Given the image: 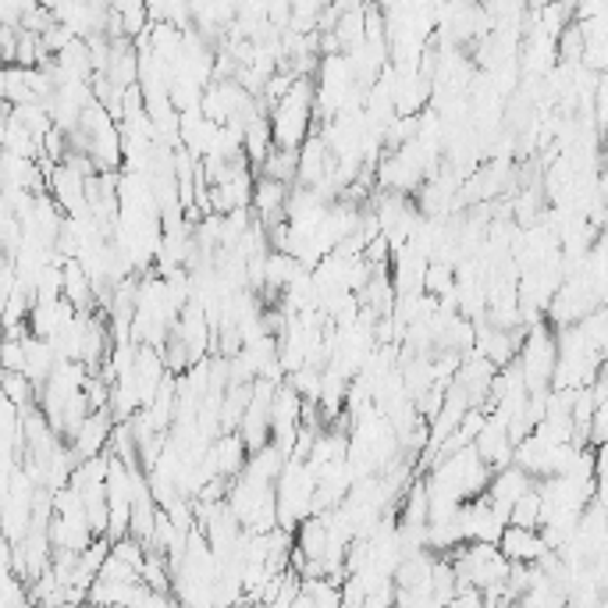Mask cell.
<instances>
[{"label":"cell","mask_w":608,"mask_h":608,"mask_svg":"<svg viewBox=\"0 0 608 608\" xmlns=\"http://www.w3.org/2000/svg\"><path fill=\"white\" fill-rule=\"evenodd\" d=\"M314 93L317 86L309 75H295L292 86L270 103V136H275V147L284 150H300V142L314 132Z\"/></svg>","instance_id":"1"},{"label":"cell","mask_w":608,"mask_h":608,"mask_svg":"<svg viewBox=\"0 0 608 608\" xmlns=\"http://www.w3.org/2000/svg\"><path fill=\"white\" fill-rule=\"evenodd\" d=\"M498 552L506 555L509 562H537L541 555L548 552L545 537H541L537 527H516V523H506L498 534Z\"/></svg>","instance_id":"4"},{"label":"cell","mask_w":608,"mask_h":608,"mask_svg":"<svg viewBox=\"0 0 608 608\" xmlns=\"http://www.w3.org/2000/svg\"><path fill=\"white\" fill-rule=\"evenodd\" d=\"M506 523H516V527H541V491L537 484H530L520 498L509 506V516Z\"/></svg>","instance_id":"6"},{"label":"cell","mask_w":608,"mask_h":608,"mask_svg":"<svg viewBox=\"0 0 608 608\" xmlns=\"http://www.w3.org/2000/svg\"><path fill=\"white\" fill-rule=\"evenodd\" d=\"M0 395L15 409H29L36 403V384L25 378L22 370H4V378H0Z\"/></svg>","instance_id":"5"},{"label":"cell","mask_w":608,"mask_h":608,"mask_svg":"<svg viewBox=\"0 0 608 608\" xmlns=\"http://www.w3.org/2000/svg\"><path fill=\"white\" fill-rule=\"evenodd\" d=\"M36 0H0V25H18Z\"/></svg>","instance_id":"8"},{"label":"cell","mask_w":608,"mask_h":608,"mask_svg":"<svg viewBox=\"0 0 608 608\" xmlns=\"http://www.w3.org/2000/svg\"><path fill=\"white\" fill-rule=\"evenodd\" d=\"M111 427H114L111 409H93V413H89V417L75 427V434L68 438V448H72L75 463H83L89 456H100V452L107 448Z\"/></svg>","instance_id":"3"},{"label":"cell","mask_w":608,"mask_h":608,"mask_svg":"<svg viewBox=\"0 0 608 608\" xmlns=\"http://www.w3.org/2000/svg\"><path fill=\"white\" fill-rule=\"evenodd\" d=\"M0 367H4V370H22L25 367L22 339H11V334H8V342H0Z\"/></svg>","instance_id":"7"},{"label":"cell","mask_w":608,"mask_h":608,"mask_svg":"<svg viewBox=\"0 0 608 608\" xmlns=\"http://www.w3.org/2000/svg\"><path fill=\"white\" fill-rule=\"evenodd\" d=\"M555 356H559V349H555V331L548 325H530L520 349H516V367H520L527 395L552 392Z\"/></svg>","instance_id":"2"}]
</instances>
